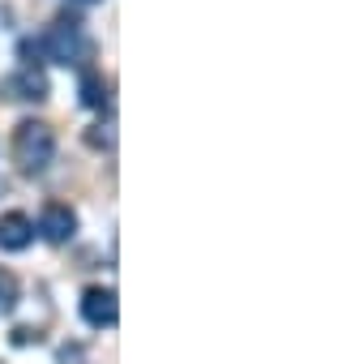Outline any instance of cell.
<instances>
[{"label":"cell","mask_w":351,"mask_h":364,"mask_svg":"<svg viewBox=\"0 0 351 364\" xmlns=\"http://www.w3.org/2000/svg\"><path fill=\"white\" fill-rule=\"evenodd\" d=\"M86 141H90L94 150H112V141H116V133H112V124H94V129L86 133Z\"/></svg>","instance_id":"9c48e42d"},{"label":"cell","mask_w":351,"mask_h":364,"mask_svg":"<svg viewBox=\"0 0 351 364\" xmlns=\"http://www.w3.org/2000/svg\"><path fill=\"white\" fill-rule=\"evenodd\" d=\"M31 240H35V223H31L22 210H14V215H0V249L22 253Z\"/></svg>","instance_id":"8992f818"},{"label":"cell","mask_w":351,"mask_h":364,"mask_svg":"<svg viewBox=\"0 0 351 364\" xmlns=\"http://www.w3.org/2000/svg\"><path fill=\"white\" fill-rule=\"evenodd\" d=\"M82 317H86L94 330H112V326L120 321L116 291H112V287H86V296H82Z\"/></svg>","instance_id":"277c9868"},{"label":"cell","mask_w":351,"mask_h":364,"mask_svg":"<svg viewBox=\"0 0 351 364\" xmlns=\"http://www.w3.org/2000/svg\"><path fill=\"white\" fill-rule=\"evenodd\" d=\"M14 304H18V279L9 270H0V317L14 313Z\"/></svg>","instance_id":"ba28073f"},{"label":"cell","mask_w":351,"mask_h":364,"mask_svg":"<svg viewBox=\"0 0 351 364\" xmlns=\"http://www.w3.org/2000/svg\"><path fill=\"white\" fill-rule=\"evenodd\" d=\"M48 95H52V86L39 65H22L18 73L0 77V99H9V103H43Z\"/></svg>","instance_id":"3957f363"},{"label":"cell","mask_w":351,"mask_h":364,"mask_svg":"<svg viewBox=\"0 0 351 364\" xmlns=\"http://www.w3.org/2000/svg\"><path fill=\"white\" fill-rule=\"evenodd\" d=\"M14 343L26 347V343H39V330H14Z\"/></svg>","instance_id":"30bf717a"},{"label":"cell","mask_w":351,"mask_h":364,"mask_svg":"<svg viewBox=\"0 0 351 364\" xmlns=\"http://www.w3.org/2000/svg\"><path fill=\"white\" fill-rule=\"evenodd\" d=\"M77 5H99V0H77Z\"/></svg>","instance_id":"8fae6325"},{"label":"cell","mask_w":351,"mask_h":364,"mask_svg":"<svg viewBox=\"0 0 351 364\" xmlns=\"http://www.w3.org/2000/svg\"><path fill=\"white\" fill-rule=\"evenodd\" d=\"M82 103L86 107H107V86H103V77L99 73H82Z\"/></svg>","instance_id":"52a82bcc"},{"label":"cell","mask_w":351,"mask_h":364,"mask_svg":"<svg viewBox=\"0 0 351 364\" xmlns=\"http://www.w3.org/2000/svg\"><path fill=\"white\" fill-rule=\"evenodd\" d=\"M22 56H26V65H43V60H52V65H82L86 56H90V39H86V31H82V22H73V18H56L43 35H35V39H22Z\"/></svg>","instance_id":"6da1fadb"},{"label":"cell","mask_w":351,"mask_h":364,"mask_svg":"<svg viewBox=\"0 0 351 364\" xmlns=\"http://www.w3.org/2000/svg\"><path fill=\"white\" fill-rule=\"evenodd\" d=\"M73 232H77V215H73L65 202L43 206V215H39V236H43L48 245H69Z\"/></svg>","instance_id":"5b68a950"},{"label":"cell","mask_w":351,"mask_h":364,"mask_svg":"<svg viewBox=\"0 0 351 364\" xmlns=\"http://www.w3.org/2000/svg\"><path fill=\"white\" fill-rule=\"evenodd\" d=\"M52 159H56V133H52V124L22 120L18 133H14V163H18V171L39 176V171L52 167Z\"/></svg>","instance_id":"7a4b0ae2"}]
</instances>
